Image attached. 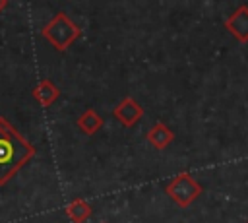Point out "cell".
<instances>
[{
  "label": "cell",
  "instance_id": "6da1fadb",
  "mask_svg": "<svg viewBox=\"0 0 248 223\" xmlns=\"http://www.w3.org/2000/svg\"><path fill=\"white\" fill-rule=\"evenodd\" d=\"M33 155L35 147L4 116H0V186L12 180Z\"/></svg>",
  "mask_w": 248,
  "mask_h": 223
},
{
  "label": "cell",
  "instance_id": "7a4b0ae2",
  "mask_svg": "<svg viewBox=\"0 0 248 223\" xmlns=\"http://www.w3.org/2000/svg\"><path fill=\"white\" fill-rule=\"evenodd\" d=\"M41 35H43L58 52H64V50L81 35V29L70 19L68 14L58 12V14L41 29Z\"/></svg>",
  "mask_w": 248,
  "mask_h": 223
},
{
  "label": "cell",
  "instance_id": "3957f363",
  "mask_svg": "<svg viewBox=\"0 0 248 223\" xmlns=\"http://www.w3.org/2000/svg\"><path fill=\"white\" fill-rule=\"evenodd\" d=\"M165 192L172 202H176V206L188 207L202 194V186L190 173H180L165 186Z\"/></svg>",
  "mask_w": 248,
  "mask_h": 223
},
{
  "label": "cell",
  "instance_id": "277c9868",
  "mask_svg": "<svg viewBox=\"0 0 248 223\" xmlns=\"http://www.w3.org/2000/svg\"><path fill=\"white\" fill-rule=\"evenodd\" d=\"M112 114H114V118H116L120 124L132 128V126H136V124L141 120L143 109L140 107V103H136L134 97H124V99L114 107Z\"/></svg>",
  "mask_w": 248,
  "mask_h": 223
},
{
  "label": "cell",
  "instance_id": "5b68a950",
  "mask_svg": "<svg viewBox=\"0 0 248 223\" xmlns=\"http://www.w3.org/2000/svg\"><path fill=\"white\" fill-rule=\"evenodd\" d=\"M225 29L240 43H248V6L240 4L227 19H225Z\"/></svg>",
  "mask_w": 248,
  "mask_h": 223
},
{
  "label": "cell",
  "instance_id": "8992f818",
  "mask_svg": "<svg viewBox=\"0 0 248 223\" xmlns=\"http://www.w3.org/2000/svg\"><path fill=\"white\" fill-rule=\"evenodd\" d=\"M33 97H35V101L41 105V107H50L58 97H60V89L50 81V80H41L37 85H35V89H33Z\"/></svg>",
  "mask_w": 248,
  "mask_h": 223
},
{
  "label": "cell",
  "instance_id": "52a82bcc",
  "mask_svg": "<svg viewBox=\"0 0 248 223\" xmlns=\"http://www.w3.org/2000/svg\"><path fill=\"white\" fill-rule=\"evenodd\" d=\"M172 140H174V134H172V130H170L165 122L153 124V126L149 128V132H147V142H149L155 149H165Z\"/></svg>",
  "mask_w": 248,
  "mask_h": 223
},
{
  "label": "cell",
  "instance_id": "ba28073f",
  "mask_svg": "<svg viewBox=\"0 0 248 223\" xmlns=\"http://www.w3.org/2000/svg\"><path fill=\"white\" fill-rule=\"evenodd\" d=\"M103 124H105L103 116H101L97 111H93V109H85V111L78 116V126H79V130H81L83 134H87V136L97 134V132L103 128Z\"/></svg>",
  "mask_w": 248,
  "mask_h": 223
},
{
  "label": "cell",
  "instance_id": "9c48e42d",
  "mask_svg": "<svg viewBox=\"0 0 248 223\" xmlns=\"http://www.w3.org/2000/svg\"><path fill=\"white\" fill-rule=\"evenodd\" d=\"M64 211H66V215L70 217V221L72 223H85L89 217H91V206L85 202V200H81V198H76V200H72L66 207H64Z\"/></svg>",
  "mask_w": 248,
  "mask_h": 223
},
{
  "label": "cell",
  "instance_id": "30bf717a",
  "mask_svg": "<svg viewBox=\"0 0 248 223\" xmlns=\"http://www.w3.org/2000/svg\"><path fill=\"white\" fill-rule=\"evenodd\" d=\"M6 6H8V2H6V0H0V12H2Z\"/></svg>",
  "mask_w": 248,
  "mask_h": 223
},
{
  "label": "cell",
  "instance_id": "8fae6325",
  "mask_svg": "<svg viewBox=\"0 0 248 223\" xmlns=\"http://www.w3.org/2000/svg\"><path fill=\"white\" fill-rule=\"evenodd\" d=\"M101 223H105V221H101Z\"/></svg>",
  "mask_w": 248,
  "mask_h": 223
},
{
  "label": "cell",
  "instance_id": "7c38bea8",
  "mask_svg": "<svg viewBox=\"0 0 248 223\" xmlns=\"http://www.w3.org/2000/svg\"><path fill=\"white\" fill-rule=\"evenodd\" d=\"M246 223H248V221H246Z\"/></svg>",
  "mask_w": 248,
  "mask_h": 223
}]
</instances>
